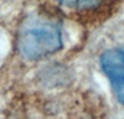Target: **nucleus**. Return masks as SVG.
<instances>
[{
  "label": "nucleus",
  "mask_w": 124,
  "mask_h": 119,
  "mask_svg": "<svg viewBox=\"0 0 124 119\" xmlns=\"http://www.w3.org/2000/svg\"><path fill=\"white\" fill-rule=\"evenodd\" d=\"M18 47L24 57L33 60L54 54L62 47L59 26L42 19L28 21L19 33Z\"/></svg>",
  "instance_id": "1"
},
{
  "label": "nucleus",
  "mask_w": 124,
  "mask_h": 119,
  "mask_svg": "<svg viewBox=\"0 0 124 119\" xmlns=\"http://www.w3.org/2000/svg\"><path fill=\"white\" fill-rule=\"evenodd\" d=\"M101 65L112 83L117 98L124 103V48L105 52L101 57Z\"/></svg>",
  "instance_id": "2"
},
{
  "label": "nucleus",
  "mask_w": 124,
  "mask_h": 119,
  "mask_svg": "<svg viewBox=\"0 0 124 119\" xmlns=\"http://www.w3.org/2000/svg\"><path fill=\"white\" fill-rule=\"evenodd\" d=\"M61 5L77 10H91L98 8L104 0H56Z\"/></svg>",
  "instance_id": "3"
}]
</instances>
